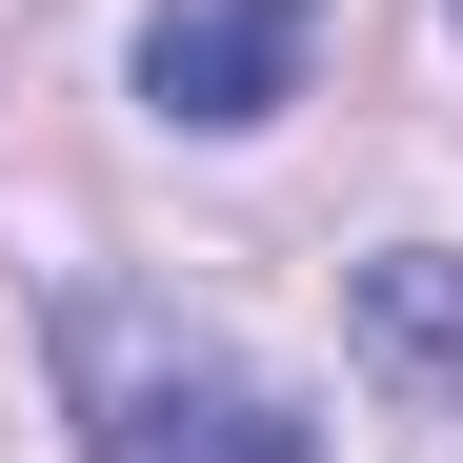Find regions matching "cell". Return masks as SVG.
Here are the masks:
<instances>
[{"instance_id": "6da1fadb", "label": "cell", "mask_w": 463, "mask_h": 463, "mask_svg": "<svg viewBox=\"0 0 463 463\" xmlns=\"http://www.w3.org/2000/svg\"><path fill=\"white\" fill-rule=\"evenodd\" d=\"M61 403H81V463H323V423L262 363H222L202 323H162L121 282L61 302Z\"/></svg>"}, {"instance_id": "7a4b0ae2", "label": "cell", "mask_w": 463, "mask_h": 463, "mask_svg": "<svg viewBox=\"0 0 463 463\" xmlns=\"http://www.w3.org/2000/svg\"><path fill=\"white\" fill-rule=\"evenodd\" d=\"M302 41H323V0H162L141 21V101L162 121H262L302 81Z\"/></svg>"}, {"instance_id": "3957f363", "label": "cell", "mask_w": 463, "mask_h": 463, "mask_svg": "<svg viewBox=\"0 0 463 463\" xmlns=\"http://www.w3.org/2000/svg\"><path fill=\"white\" fill-rule=\"evenodd\" d=\"M363 343L403 363V383H463V282H443V262H383V282H363Z\"/></svg>"}]
</instances>
